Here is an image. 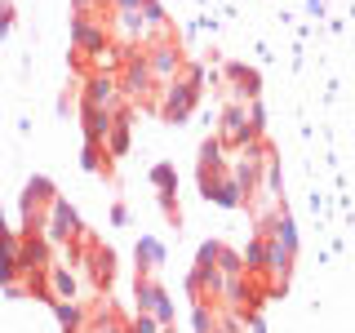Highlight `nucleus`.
Wrapping results in <instances>:
<instances>
[{
  "mask_svg": "<svg viewBox=\"0 0 355 333\" xmlns=\"http://www.w3.org/2000/svg\"><path fill=\"white\" fill-rule=\"evenodd\" d=\"M218 240L200 244V258L191 266V275H187V289H191V298H200V302H209V298H222V284H227V275H222L218 266Z\"/></svg>",
  "mask_w": 355,
  "mask_h": 333,
  "instance_id": "f257e3e1",
  "label": "nucleus"
},
{
  "mask_svg": "<svg viewBox=\"0 0 355 333\" xmlns=\"http://www.w3.org/2000/svg\"><path fill=\"white\" fill-rule=\"evenodd\" d=\"M200 67H187V76H178V80H164V98H160V116L169 120V125H182L187 116H191L196 98H200Z\"/></svg>",
  "mask_w": 355,
  "mask_h": 333,
  "instance_id": "f03ea898",
  "label": "nucleus"
},
{
  "mask_svg": "<svg viewBox=\"0 0 355 333\" xmlns=\"http://www.w3.org/2000/svg\"><path fill=\"white\" fill-rule=\"evenodd\" d=\"M266 160H271V147H266L262 138H253V142H244V147H240V160L227 169V173L240 182V191L249 196V200H253V191H258V182H262Z\"/></svg>",
  "mask_w": 355,
  "mask_h": 333,
  "instance_id": "7ed1b4c3",
  "label": "nucleus"
},
{
  "mask_svg": "<svg viewBox=\"0 0 355 333\" xmlns=\"http://www.w3.org/2000/svg\"><path fill=\"white\" fill-rule=\"evenodd\" d=\"M133 298H138V311H142V316H151L164 333L173 329V298L164 293V289L155 284L151 275H138V284H133Z\"/></svg>",
  "mask_w": 355,
  "mask_h": 333,
  "instance_id": "20e7f679",
  "label": "nucleus"
},
{
  "mask_svg": "<svg viewBox=\"0 0 355 333\" xmlns=\"http://www.w3.org/2000/svg\"><path fill=\"white\" fill-rule=\"evenodd\" d=\"M40 236L49 244H71V236H80V218H76V209L67 205L62 196H53V205L44 209L40 218Z\"/></svg>",
  "mask_w": 355,
  "mask_h": 333,
  "instance_id": "39448f33",
  "label": "nucleus"
},
{
  "mask_svg": "<svg viewBox=\"0 0 355 333\" xmlns=\"http://www.w3.org/2000/svg\"><path fill=\"white\" fill-rule=\"evenodd\" d=\"M53 182L49 178H31L27 187H22V236H36L40 231V218H44V209L53 205Z\"/></svg>",
  "mask_w": 355,
  "mask_h": 333,
  "instance_id": "423d86ee",
  "label": "nucleus"
},
{
  "mask_svg": "<svg viewBox=\"0 0 355 333\" xmlns=\"http://www.w3.org/2000/svg\"><path fill=\"white\" fill-rule=\"evenodd\" d=\"M142 58H147L151 76H155L160 85H164V80H178V76H182V49H178V40H173V36L142 44Z\"/></svg>",
  "mask_w": 355,
  "mask_h": 333,
  "instance_id": "0eeeda50",
  "label": "nucleus"
},
{
  "mask_svg": "<svg viewBox=\"0 0 355 333\" xmlns=\"http://www.w3.org/2000/svg\"><path fill=\"white\" fill-rule=\"evenodd\" d=\"M116 85H120V94H125V98H142V103H151V85H155V76H151V67H147V58H142L138 49H129V53H125V67H120Z\"/></svg>",
  "mask_w": 355,
  "mask_h": 333,
  "instance_id": "6e6552de",
  "label": "nucleus"
},
{
  "mask_svg": "<svg viewBox=\"0 0 355 333\" xmlns=\"http://www.w3.org/2000/svg\"><path fill=\"white\" fill-rule=\"evenodd\" d=\"M80 107H94V111H111L116 116L120 107H125V94H120V85H116V76H89L85 80V103Z\"/></svg>",
  "mask_w": 355,
  "mask_h": 333,
  "instance_id": "1a4fd4ad",
  "label": "nucleus"
},
{
  "mask_svg": "<svg viewBox=\"0 0 355 333\" xmlns=\"http://www.w3.org/2000/svg\"><path fill=\"white\" fill-rule=\"evenodd\" d=\"M71 44H76V49H85L89 58H98L103 49H111V44H107V22L71 14Z\"/></svg>",
  "mask_w": 355,
  "mask_h": 333,
  "instance_id": "9d476101",
  "label": "nucleus"
},
{
  "mask_svg": "<svg viewBox=\"0 0 355 333\" xmlns=\"http://www.w3.org/2000/svg\"><path fill=\"white\" fill-rule=\"evenodd\" d=\"M222 147H244V142H253V129H249V116H244L240 103H231L222 111V133H218Z\"/></svg>",
  "mask_w": 355,
  "mask_h": 333,
  "instance_id": "9b49d317",
  "label": "nucleus"
},
{
  "mask_svg": "<svg viewBox=\"0 0 355 333\" xmlns=\"http://www.w3.org/2000/svg\"><path fill=\"white\" fill-rule=\"evenodd\" d=\"M44 266H49V240L40 236H22L18 240V271L22 275H36V271H44Z\"/></svg>",
  "mask_w": 355,
  "mask_h": 333,
  "instance_id": "f8f14e48",
  "label": "nucleus"
},
{
  "mask_svg": "<svg viewBox=\"0 0 355 333\" xmlns=\"http://www.w3.org/2000/svg\"><path fill=\"white\" fill-rule=\"evenodd\" d=\"M222 151L227 147H222L218 138H205V147H200V191H209V187L227 173V155Z\"/></svg>",
  "mask_w": 355,
  "mask_h": 333,
  "instance_id": "ddd939ff",
  "label": "nucleus"
},
{
  "mask_svg": "<svg viewBox=\"0 0 355 333\" xmlns=\"http://www.w3.org/2000/svg\"><path fill=\"white\" fill-rule=\"evenodd\" d=\"M205 200H209V205H218V209H244V205H249V196L240 191V182L231 173H222L218 182L205 191Z\"/></svg>",
  "mask_w": 355,
  "mask_h": 333,
  "instance_id": "4468645a",
  "label": "nucleus"
},
{
  "mask_svg": "<svg viewBox=\"0 0 355 333\" xmlns=\"http://www.w3.org/2000/svg\"><path fill=\"white\" fill-rule=\"evenodd\" d=\"M129 125H133V111L129 107H120L116 116H111V129H107V142H103V151L107 155H129Z\"/></svg>",
  "mask_w": 355,
  "mask_h": 333,
  "instance_id": "2eb2a0df",
  "label": "nucleus"
},
{
  "mask_svg": "<svg viewBox=\"0 0 355 333\" xmlns=\"http://www.w3.org/2000/svg\"><path fill=\"white\" fill-rule=\"evenodd\" d=\"M271 244H280V249H288L297 258V227H293V218H288V209H280L271 222H266V231H262Z\"/></svg>",
  "mask_w": 355,
  "mask_h": 333,
  "instance_id": "dca6fc26",
  "label": "nucleus"
},
{
  "mask_svg": "<svg viewBox=\"0 0 355 333\" xmlns=\"http://www.w3.org/2000/svg\"><path fill=\"white\" fill-rule=\"evenodd\" d=\"M49 302H76V275H71V266H49Z\"/></svg>",
  "mask_w": 355,
  "mask_h": 333,
  "instance_id": "f3484780",
  "label": "nucleus"
},
{
  "mask_svg": "<svg viewBox=\"0 0 355 333\" xmlns=\"http://www.w3.org/2000/svg\"><path fill=\"white\" fill-rule=\"evenodd\" d=\"M240 266H244V275H249V280L266 275V240H262V236H253V240H249V249L240 253Z\"/></svg>",
  "mask_w": 355,
  "mask_h": 333,
  "instance_id": "a211bd4d",
  "label": "nucleus"
},
{
  "mask_svg": "<svg viewBox=\"0 0 355 333\" xmlns=\"http://www.w3.org/2000/svg\"><path fill=\"white\" fill-rule=\"evenodd\" d=\"M227 76L236 80V103H253L258 98V71H249V67H227Z\"/></svg>",
  "mask_w": 355,
  "mask_h": 333,
  "instance_id": "6ab92c4d",
  "label": "nucleus"
},
{
  "mask_svg": "<svg viewBox=\"0 0 355 333\" xmlns=\"http://www.w3.org/2000/svg\"><path fill=\"white\" fill-rule=\"evenodd\" d=\"M160 262H164V244L155 236H142L138 240V275H151Z\"/></svg>",
  "mask_w": 355,
  "mask_h": 333,
  "instance_id": "aec40b11",
  "label": "nucleus"
},
{
  "mask_svg": "<svg viewBox=\"0 0 355 333\" xmlns=\"http://www.w3.org/2000/svg\"><path fill=\"white\" fill-rule=\"evenodd\" d=\"M107 129H111V111L85 107V142H107Z\"/></svg>",
  "mask_w": 355,
  "mask_h": 333,
  "instance_id": "412c9836",
  "label": "nucleus"
},
{
  "mask_svg": "<svg viewBox=\"0 0 355 333\" xmlns=\"http://www.w3.org/2000/svg\"><path fill=\"white\" fill-rule=\"evenodd\" d=\"M53 316L67 333H85V307L80 302H53Z\"/></svg>",
  "mask_w": 355,
  "mask_h": 333,
  "instance_id": "4be33fe9",
  "label": "nucleus"
},
{
  "mask_svg": "<svg viewBox=\"0 0 355 333\" xmlns=\"http://www.w3.org/2000/svg\"><path fill=\"white\" fill-rule=\"evenodd\" d=\"M80 164L89 173H111V164L103 160V142H85V155H80Z\"/></svg>",
  "mask_w": 355,
  "mask_h": 333,
  "instance_id": "5701e85b",
  "label": "nucleus"
},
{
  "mask_svg": "<svg viewBox=\"0 0 355 333\" xmlns=\"http://www.w3.org/2000/svg\"><path fill=\"white\" fill-rule=\"evenodd\" d=\"M71 9L85 14V18H98V22L111 18V0H71Z\"/></svg>",
  "mask_w": 355,
  "mask_h": 333,
  "instance_id": "b1692460",
  "label": "nucleus"
},
{
  "mask_svg": "<svg viewBox=\"0 0 355 333\" xmlns=\"http://www.w3.org/2000/svg\"><path fill=\"white\" fill-rule=\"evenodd\" d=\"M151 182L160 187V196H173L178 191V169H173V164H155V169H151Z\"/></svg>",
  "mask_w": 355,
  "mask_h": 333,
  "instance_id": "393cba45",
  "label": "nucleus"
},
{
  "mask_svg": "<svg viewBox=\"0 0 355 333\" xmlns=\"http://www.w3.org/2000/svg\"><path fill=\"white\" fill-rule=\"evenodd\" d=\"M94 271H98V284H111V275H116V253L94 249Z\"/></svg>",
  "mask_w": 355,
  "mask_h": 333,
  "instance_id": "a878e982",
  "label": "nucleus"
},
{
  "mask_svg": "<svg viewBox=\"0 0 355 333\" xmlns=\"http://www.w3.org/2000/svg\"><path fill=\"white\" fill-rule=\"evenodd\" d=\"M191 320H196V333H218L222 329V320L209 311V302H196V316Z\"/></svg>",
  "mask_w": 355,
  "mask_h": 333,
  "instance_id": "bb28decb",
  "label": "nucleus"
},
{
  "mask_svg": "<svg viewBox=\"0 0 355 333\" xmlns=\"http://www.w3.org/2000/svg\"><path fill=\"white\" fill-rule=\"evenodd\" d=\"M142 0H111V14H138Z\"/></svg>",
  "mask_w": 355,
  "mask_h": 333,
  "instance_id": "cd10ccee",
  "label": "nucleus"
},
{
  "mask_svg": "<svg viewBox=\"0 0 355 333\" xmlns=\"http://www.w3.org/2000/svg\"><path fill=\"white\" fill-rule=\"evenodd\" d=\"M244 333H266L262 316H249V311H244Z\"/></svg>",
  "mask_w": 355,
  "mask_h": 333,
  "instance_id": "c85d7f7f",
  "label": "nucleus"
},
{
  "mask_svg": "<svg viewBox=\"0 0 355 333\" xmlns=\"http://www.w3.org/2000/svg\"><path fill=\"white\" fill-rule=\"evenodd\" d=\"M5 298H27V280H9L5 284Z\"/></svg>",
  "mask_w": 355,
  "mask_h": 333,
  "instance_id": "c756f323",
  "label": "nucleus"
},
{
  "mask_svg": "<svg viewBox=\"0 0 355 333\" xmlns=\"http://www.w3.org/2000/svg\"><path fill=\"white\" fill-rule=\"evenodd\" d=\"M160 209H164V218H169V222L182 218V214H178V205H173V196H160Z\"/></svg>",
  "mask_w": 355,
  "mask_h": 333,
  "instance_id": "7c9ffc66",
  "label": "nucleus"
},
{
  "mask_svg": "<svg viewBox=\"0 0 355 333\" xmlns=\"http://www.w3.org/2000/svg\"><path fill=\"white\" fill-rule=\"evenodd\" d=\"M111 222H116V227H125V222H129V209L116 205V209H111Z\"/></svg>",
  "mask_w": 355,
  "mask_h": 333,
  "instance_id": "2f4dec72",
  "label": "nucleus"
},
{
  "mask_svg": "<svg viewBox=\"0 0 355 333\" xmlns=\"http://www.w3.org/2000/svg\"><path fill=\"white\" fill-rule=\"evenodd\" d=\"M306 9H311V14L320 18V14H324V0H306Z\"/></svg>",
  "mask_w": 355,
  "mask_h": 333,
  "instance_id": "473e14b6",
  "label": "nucleus"
},
{
  "mask_svg": "<svg viewBox=\"0 0 355 333\" xmlns=\"http://www.w3.org/2000/svg\"><path fill=\"white\" fill-rule=\"evenodd\" d=\"M9 236V227H5V214H0V240H5Z\"/></svg>",
  "mask_w": 355,
  "mask_h": 333,
  "instance_id": "72a5a7b5",
  "label": "nucleus"
},
{
  "mask_svg": "<svg viewBox=\"0 0 355 333\" xmlns=\"http://www.w3.org/2000/svg\"><path fill=\"white\" fill-rule=\"evenodd\" d=\"M9 36V22H0V40H5Z\"/></svg>",
  "mask_w": 355,
  "mask_h": 333,
  "instance_id": "f704fd0d",
  "label": "nucleus"
}]
</instances>
